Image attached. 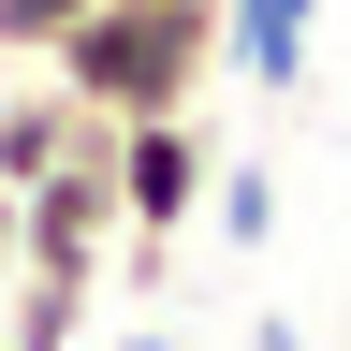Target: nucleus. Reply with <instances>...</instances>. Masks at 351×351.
Instances as JSON below:
<instances>
[{"label": "nucleus", "instance_id": "f257e3e1", "mask_svg": "<svg viewBox=\"0 0 351 351\" xmlns=\"http://www.w3.org/2000/svg\"><path fill=\"white\" fill-rule=\"evenodd\" d=\"M44 73H59L73 103H103V117H176V103H205V73H219V0H88V15L44 44Z\"/></svg>", "mask_w": 351, "mask_h": 351}, {"label": "nucleus", "instance_id": "f03ea898", "mask_svg": "<svg viewBox=\"0 0 351 351\" xmlns=\"http://www.w3.org/2000/svg\"><path fill=\"white\" fill-rule=\"evenodd\" d=\"M205 161H219V132L191 103H176V117H117V234L132 249H176L191 205H205Z\"/></svg>", "mask_w": 351, "mask_h": 351}, {"label": "nucleus", "instance_id": "7ed1b4c3", "mask_svg": "<svg viewBox=\"0 0 351 351\" xmlns=\"http://www.w3.org/2000/svg\"><path fill=\"white\" fill-rule=\"evenodd\" d=\"M103 147H117V117H103V103H73L59 73L0 88V191H29V176H59V161H103Z\"/></svg>", "mask_w": 351, "mask_h": 351}, {"label": "nucleus", "instance_id": "20e7f679", "mask_svg": "<svg viewBox=\"0 0 351 351\" xmlns=\"http://www.w3.org/2000/svg\"><path fill=\"white\" fill-rule=\"evenodd\" d=\"M307 29H322V0H219V73L234 88H307Z\"/></svg>", "mask_w": 351, "mask_h": 351}, {"label": "nucleus", "instance_id": "39448f33", "mask_svg": "<svg viewBox=\"0 0 351 351\" xmlns=\"http://www.w3.org/2000/svg\"><path fill=\"white\" fill-rule=\"evenodd\" d=\"M88 307H103V278L15 263V278H0V351H88Z\"/></svg>", "mask_w": 351, "mask_h": 351}, {"label": "nucleus", "instance_id": "423d86ee", "mask_svg": "<svg viewBox=\"0 0 351 351\" xmlns=\"http://www.w3.org/2000/svg\"><path fill=\"white\" fill-rule=\"evenodd\" d=\"M191 219H219V249H263V234H278V176H263V161H205V205Z\"/></svg>", "mask_w": 351, "mask_h": 351}, {"label": "nucleus", "instance_id": "0eeeda50", "mask_svg": "<svg viewBox=\"0 0 351 351\" xmlns=\"http://www.w3.org/2000/svg\"><path fill=\"white\" fill-rule=\"evenodd\" d=\"M73 15H88V0H0V59H44Z\"/></svg>", "mask_w": 351, "mask_h": 351}, {"label": "nucleus", "instance_id": "6e6552de", "mask_svg": "<svg viewBox=\"0 0 351 351\" xmlns=\"http://www.w3.org/2000/svg\"><path fill=\"white\" fill-rule=\"evenodd\" d=\"M0 278H15V191H0Z\"/></svg>", "mask_w": 351, "mask_h": 351}, {"label": "nucleus", "instance_id": "1a4fd4ad", "mask_svg": "<svg viewBox=\"0 0 351 351\" xmlns=\"http://www.w3.org/2000/svg\"><path fill=\"white\" fill-rule=\"evenodd\" d=\"M117 351H176V337H117Z\"/></svg>", "mask_w": 351, "mask_h": 351}]
</instances>
